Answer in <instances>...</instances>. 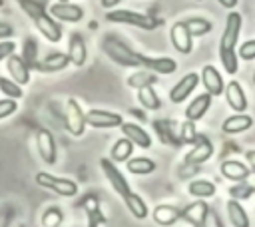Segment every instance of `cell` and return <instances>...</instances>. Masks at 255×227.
Masks as SVG:
<instances>
[{
    "label": "cell",
    "mask_w": 255,
    "mask_h": 227,
    "mask_svg": "<svg viewBox=\"0 0 255 227\" xmlns=\"http://www.w3.org/2000/svg\"><path fill=\"white\" fill-rule=\"evenodd\" d=\"M48 14L58 22H80L84 18V10L72 2H54L48 8Z\"/></svg>",
    "instance_id": "obj_9"
},
{
    "label": "cell",
    "mask_w": 255,
    "mask_h": 227,
    "mask_svg": "<svg viewBox=\"0 0 255 227\" xmlns=\"http://www.w3.org/2000/svg\"><path fill=\"white\" fill-rule=\"evenodd\" d=\"M155 80H157V74H153L149 70H137L128 78V86L133 90H139L143 86H153Z\"/></svg>",
    "instance_id": "obj_32"
},
{
    "label": "cell",
    "mask_w": 255,
    "mask_h": 227,
    "mask_svg": "<svg viewBox=\"0 0 255 227\" xmlns=\"http://www.w3.org/2000/svg\"><path fill=\"white\" fill-rule=\"evenodd\" d=\"M251 125H253V117L247 115L245 112H241V114H233V115H229L227 119H223L221 131L227 133V135H235V133L247 131Z\"/></svg>",
    "instance_id": "obj_21"
},
{
    "label": "cell",
    "mask_w": 255,
    "mask_h": 227,
    "mask_svg": "<svg viewBox=\"0 0 255 227\" xmlns=\"http://www.w3.org/2000/svg\"><path fill=\"white\" fill-rule=\"evenodd\" d=\"M56 2H70V0H56Z\"/></svg>",
    "instance_id": "obj_48"
},
{
    "label": "cell",
    "mask_w": 255,
    "mask_h": 227,
    "mask_svg": "<svg viewBox=\"0 0 255 227\" xmlns=\"http://www.w3.org/2000/svg\"><path fill=\"white\" fill-rule=\"evenodd\" d=\"M40 221H42V227H60V223L64 221L62 209L60 207H48Z\"/></svg>",
    "instance_id": "obj_38"
},
{
    "label": "cell",
    "mask_w": 255,
    "mask_h": 227,
    "mask_svg": "<svg viewBox=\"0 0 255 227\" xmlns=\"http://www.w3.org/2000/svg\"><path fill=\"white\" fill-rule=\"evenodd\" d=\"M245 161H247L249 169H251V171H255V149H249V151H245Z\"/></svg>",
    "instance_id": "obj_44"
},
{
    "label": "cell",
    "mask_w": 255,
    "mask_h": 227,
    "mask_svg": "<svg viewBox=\"0 0 255 227\" xmlns=\"http://www.w3.org/2000/svg\"><path fill=\"white\" fill-rule=\"evenodd\" d=\"M68 58L74 66L82 68L88 60V48H86V42L82 38V34L74 32L70 34V40H68Z\"/></svg>",
    "instance_id": "obj_19"
},
{
    "label": "cell",
    "mask_w": 255,
    "mask_h": 227,
    "mask_svg": "<svg viewBox=\"0 0 255 227\" xmlns=\"http://www.w3.org/2000/svg\"><path fill=\"white\" fill-rule=\"evenodd\" d=\"M199 78H201V84H203V88H205V92H207L209 96L217 98V96L223 94L225 82H223V78H221V74L217 72L215 66L205 64V66L201 68V76H199Z\"/></svg>",
    "instance_id": "obj_16"
},
{
    "label": "cell",
    "mask_w": 255,
    "mask_h": 227,
    "mask_svg": "<svg viewBox=\"0 0 255 227\" xmlns=\"http://www.w3.org/2000/svg\"><path fill=\"white\" fill-rule=\"evenodd\" d=\"M217 2H219V4L223 6V8H229V10L237 6V0H217Z\"/></svg>",
    "instance_id": "obj_47"
},
{
    "label": "cell",
    "mask_w": 255,
    "mask_h": 227,
    "mask_svg": "<svg viewBox=\"0 0 255 227\" xmlns=\"http://www.w3.org/2000/svg\"><path fill=\"white\" fill-rule=\"evenodd\" d=\"M211 100H213V96H209L207 92H205V94L195 96V98L185 106V119H191V121L201 119V117L205 115V112L209 110Z\"/></svg>",
    "instance_id": "obj_23"
},
{
    "label": "cell",
    "mask_w": 255,
    "mask_h": 227,
    "mask_svg": "<svg viewBox=\"0 0 255 227\" xmlns=\"http://www.w3.org/2000/svg\"><path fill=\"white\" fill-rule=\"evenodd\" d=\"M217 191L215 183L209 181V179H193L189 185H187V193L191 197H197V199H207V197H213Z\"/></svg>",
    "instance_id": "obj_27"
},
{
    "label": "cell",
    "mask_w": 255,
    "mask_h": 227,
    "mask_svg": "<svg viewBox=\"0 0 255 227\" xmlns=\"http://www.w3.org/2000/svg\"><path fill=\"white\" fill-rule=\"evenodd\" d=\"M6 70H8L10 80H14L16 84L26 86V84L30 82V66L22 60V56L10 54V56L6 58Z\"/></svg>",
    "instance_id": "obj_17"
},
{
    "label": "cell",
    "mask_w": 255,
    "mask_h": 227,
    "mask_svg": "<svg viewBox=\"0 0 255 227\" xmlns=\"http://www.w3.org/2000/svg\"><path fill=\"white\" fill-rule=\"evenodd\" d=\"M255 193V185H251V183H247V179L245 181H237L231 189H229V197L231 199H247V197H251Z\"/></svg>",
    "instance_id": "obj_36"
},
{
    "label": "cell",
    "mask_w": 255,
    "mask_h": 227,
    "mask_svg": "<svg viewBox=\"0 0 255 227\" xmlns=\"http://www.w3.org/2000/svg\"><path fill=\"white\" fill-rule=\"evenodd\" d=\"M68 64H70L68 54H64V52H50L44 60H38L34 68L40 70L42 74H54V72L64 70Z\"/></svg>",
    "instance_id": "obj_20"
},
{
    "label": "cell",
    "mask_w": 255,
    "mask_h": 227,
    "mask_svg": "<svg viewBox=\"0 0 255 227\" xmlns=\"http://www.w3.org/2000/svg\"><path fill=\"white\" fill-rule=\"evenodd\" d=\"M102 50L118 66H124V68H141V54L133 52L131 48H128L124 42H120L116 38H104L102 40Z\"/></svg>",
    "instance_id": "obj_2"
},
{
    "label": "cell",
    "mask_w": 255,
    "mask_h": 227,
    "mask_svg": "<svg viewBox=\"0 0 255 227\" xmlns=\"http://www.w3.org/2000/svg\"><path fill=\"white\" fill-rule=\"evenodd\" d=\"M100 167H102V171H104L108 183L114 187V191H116L120 197H126V195L131 191L128 179L124 177V173L120 171V167H116V163H114L110 157H102V159H100Z\"/></svg>",
    "instance_id": "obj_6"
},
{
    "label": "cell",
    "mask_w": 255,
    "mask_h": 227,
    "mask_svg": "<svg viewBox=\"0 0 255 227\" xmlns=\"http://www.w3.org/2000/svg\"><path fill=\"white\" fill-rule=\"evenodd\" d=\"M223 94H225V100H227V106L235 112V114H241L247 110V96H245V90L243 86L237 82V80H231L229 84H225L223 88Z\"/></svg>",
    "instance_id": "obj_14"
},
{
    "label": "cell",
    "mask_w": 255,
    "mask_h": 227,
    "mask_svg": "<svg viewBox=\"0 0 255 227\" xmlns=\"http://www.w3.org/2000/svg\"><path fill=\"white\" fill-rule=\"evenodd\" d=\"M22 60L30 66V68H34L36 66V56H38V44H36V40L34 38H26L24 40V44H22Z\"/></svg>",
    "instance_id": "obj_35"
},
{
    "label": "cell",
    "mask_w": 255,
    "mask_h": 227,
    "mask_svg": "<svg viewBox=\"0 0 255 227\" xmlns=\"http://www.w3.org/2000/svg\"><path fill=\"white\" fill-rule=\"evenodd\" d=\"M86 115V125L98 127V129H112V127H120L124 123V117L116 112H108V110H88Z\"/></svg>",
    "instance_id": "obj_7"
},
{
    "label": "cell",
    "mask_w": 255,
    "mask_h": 227,
    "mask_svg": "<svg viewBox=\"0 0 255 227\" xmlns=\"http://www.w3.org/2000/svg\"><path fill=\"white\" fill-rule=\"evenodd\" d=\"M126 167L133 175H149L155 171V161H151L149 157H129Z\"/></svg>",
    "instance_id": "obj_31"
},
{
    "label": "cell",
    "mask_w": 255,
    "mask_h": 227,
    "mask_svg": "<svg viewBox=\"0 0 255 227\" xmlns=\"http://www.w3.org/2000/svg\"><path fill=\"white\" fill-rule=\"evenodd\" d=\"M36 147H38L40 157H42L48 165L56 163L58 151H56V141H54V135H52L50 129H46V127H40V129H38V133H36Z\"/></svg>",
    "instance_id": "obj_12"
},
{
    "label": "cell",
    "mask_w": 255,
    "mask_h": 227,
    "mask_svg": "<svg viewBox=\"0 0 255 227\" xmlns=\"http://www.w3.org/2000/svg\"><path fill=\"white\" fill-rule=\"evenodd\" d=\"M241 60H245V62H251V60H255V40H247V42H243L241 46H239V54H237Z\"/></svg>",
    "instance_id": "obj_40"
},
{
    "label": "cell",
    "mask_w": 255,
    "mask_h": 227,
    "mask_svg": "<svg viewBox=\"0 0 255 227\" xmlns=\"http://www.w3.org/2000/svg\"><path fill=\"white\" fill-rule=\"evenodd\" d=\"M137 102L141 104V108H145L149 112H157L161 108V100L151 86H143L137 90Z\"/></svg>",
    "instance_id": "obj_29"
},
{
    "label": "cell",
    "mask_w": 255,
    "mask_h": 227,
    "mask_svg": "<svg viewBox=\"0 0 255 227\" xmlns=\"http://www.w3.org/2000/svg\"><path fill=\"white\" fill-rule=\"evenodd\" d=\"M251 173H253V175H255V171H251Z\"/></svg>",
    "instance_id": "obj_50"
},
{
    "label": "cell",
    "mask_w": 255,
    "mask_h": 227,
    "mask_svg": "<svg viewBox=\"0 0 255 227\" xmlns=\"http://www.w3.org/2000/svg\"><path fill=\"white\" fill-rule=\"evenodd\" d=\"M64 125H66V129H68L74 137H80V135H84V131H86V115H84L80 104H78L74 98H70V100L66 102Z\"/></svg>",
    "instance_id": "obj_5"
},
{
    "label": "cell",
    "mask_w": 255,
    "mask_h": 227,
    "mask_svg": "<svg viewBox=\"0 0 255 227\" xmlns=\"http://www.w3.org/2000/svg\"><path fill=\"white\" fill-rule=\"evenodd\" d=\"M108 22H116V24H126V26H135L139 30H153L157 28V20L147 16V14H139V12H131V10H110L106 14Z\"/></svg>",
    "instance_id": "obj_3"
},
{
    "label": "cell",
    "mask_w": 255,
    "mask_h": 227,
    "mask_svg": "<svg viewBox=\"0 0 255 227\" xmlns=\"http://www.w3.org/2000/svg\"><path fill=\"white\" fill-rule=\"evenodd\" d=\"M16 110H18L16 100H12V98H4V100H0V119L12 115Z\"/></svg>",
    "instance_id": "obj_41"
},
{
    "label": "cell",
    "mask_w": 255,
    "mask_h": 227,
    "mask_svg": "<svg viewBox=\"0 0 255 227\" xmlns=\"http://www.w3.org/2000/svg\"><path fill=\"white\" fill-rule=\"evenodd\" d=\"M12 34H14V28L10 24H6V22H0V40L10 38Z\"/></svg>",
    "instance_id": "obj_43"
},
{
    "label": "cell",
    "mask_w": 255,
    "mask_h": 227,
    "mask_svg": "<svg viewBox=\"0 0 255 227\" xmlns=\"http://www.w3.org/2000/svg\"><path fill=\"white\" fill-rule=\"evenodd\" d=\"M227 217H229V223L233 227H251L249 215H247L245 207L237 199H229L227 201Z\"/></svg>",
    "instance_id": "obj_26"
},
{
    "label": "cell",
    "mask_w": 255,
    "mask_h": 227,
    "mask_svg": "<svg viewBox=\"0 0 255 227\" xmlns=\"http://www.w3.org/2000/svg\"><path fill=\"white\" fill-rule=\"evenodd\" d=\"M193 147L187 151V155H185V163L187 165H201V163H205L207 159H211V155H213V143H211V139L209 137H205V135H197V139L191 143Z\"/></svg>",
    "instance_id": "obj_8"
},
{
    "label": "cell",
    "mask_w": 255,
    "mask_h": 227,
    "mask_svg": "<svg viewBox=\"0 0 255 227\" xmlns=\"http://www.w3.org/2000/svg\"><path fill=\"white\" fill-rule=\"evenodd\" d=\"M197 84H199V74H195V72L185 74V76L169 90V102H171V104H183V102L189 98V94L197 88Z\"/></svg>",
    "instance_id": "obj_10"
},
{
    "label": "cell",
    "mask_w": 255,
    "mask_h": 227,
    "mask_svg": "<svg viewBox=\"0 0 255 227\" xmlns=\"http://www.w3.org/2000/svg\"><path fill=\"white\" fill-rule=\"evenodd\" d=\"M34 26L36 30L48 40V42H60L62 40V26L58 24V20H54L48 12H42L40 16L34 18Z\"/></svg>",
    "instance_id": "obj_15"
},
{
    "label": "cell",
    "mask_w": 255,
    "mask_h": 227,
    "mask_svg": "<svg viewBox=\"0 0 255 227\" xmlns=\"http://www.w3.org/2000/svg\"><path fill=\"white\" fill-rule=\"evenodd\" d=\"M36 183L44 189H50L54 191L56 195H62V197H74L78 195V183L72 181V179H66V177H58V175H52L48 171H40L36 173Z\"/></svg>",
    "instance_id": "obj_4"
},
{
    "label": "cell",
    "mask_w": 255,
    "mask_h": 227,
    "mask_svg": "<svg viewBox=\"0 0 255 227\" xmlns=\"http://www.w3.org/2000/svg\"><path fill=\"white\" fill-rule=\"evenodd\" d=\"M241 24H243L241 14L235 12V10H229V14L225 18V28H223V34H221V40H219V60H221L223 70L229 76L237 74V68H239L235 46H237V38H239V32H241Z\"/></svg>",
    "instance_id": "obj_1"
},
{
    "label": "cell",
    "mask_w": 255,
    "mask_h": 227,
    "mask_svg": "<svg viewBox=\"0 0 255 227\" xmlns=\"http://www.w3.org/2000/svg\"><path fill=\"white\" fill-rule=\"evenodd\" d=\"M151 217H153V221L157 223V225H161V227H169V225H173V223H177L179 219H181V215H179V209L177 207H173V205H157L153 211H151Z\"/></svg>",
    "instance_id": "obj_25"
},
{
    "label": "cell",
    "mask_w": 255,
    "mask_h": 227,
    "mask_svg": "<svg viewBox=\"0 0 255 227\" xmlns=\"http://www.w3.org/2000/svg\"><path fill=\"white\" fill-rule=\"evenodd\" d=\"M124 199V203H126V207H128V211L135 217V219H145L147 215H149V209H147V205H145V201L137 195V193H133V191H129L126 197H122Z\"/></svg>",
    "instance_id": "obj_28"
},
{
    "label": "cell",
    "mask_w": 255,
    "mask_h": 227,
    "mask_svg": "<svg viewBox=\"0 0 255 227\" xmlns=\"http://www.w3.org/2000/svg\"><path fill=\"white\" fill-rule=\"evenodd\" d=\"M141 66H145L153 74H173L177 70V62L173 58H147L141 56Z\"/></svg>",
    "instance_id": "obj_24"
},
{
    "label": "cell",
    "mask_w": 255,
    "mask_h": 227,
    "mask_svg": "<svg viewBox=\"0 0 255 227\" xmlns=\"http://www.w3.org/2000/svg\"><path fill=\"white\" fill-rule=\"evenodd\" d=\"M197 135H199V131H197V127H195V121L185 119V121L181 123V129H179V141L191 145V143L197 139Z\"/></svg>",
    "instance_id": "obj_37"
},
{
    "label": "cell",
    "mask_w": 255,
    "mask_h": 227,
    "mask_svg": "<svg viewBox=\"0 0 255 227\" xmlns=\"http://www.w3.org/2000/svg\"><path fill=\"white\" fill-rule=\"evenodd\" d=\"M120 2H122V0H100L102 8H116Z\"/></svg>",
    "instance_id": "obj_45"
},
{
    "label": "cell",
    "mask_w": 255,
    "mask_h": 227,
    "mask_svg": "<svg viewBox=\"0 0 255 227\" xmlns=\"http://www.w3.org/2000/svg\"><path fill=\"white\" fill-rule=\"evenodd\" d=\"M219 171H221V175H223L225 179H229V181H245V179H249V175H251V169H249L245 163L237 161V159H225V161H221Z\"/></svg>",
    "instance_id": "obj_22"
},
{
    "label": "cell",
    "mask_w": 255,
    "mask_h": 227,
    "mask_svg": "<svg viewBox=\"0 0 255 227\" xmlns=\"http://www.w3.org/2000/svg\"><path fill=\"white\" fill-rule=\"evenodd\" d=\"M120 127H122L124 137H128L135 147H141V149L151 147V135H149L141 125L131 123V121H124Z\"/></svg>",
    "instance_id": "obj_18"
},
{
    "label": "cell",
    "mask_w": 255,
    "mask_h": 227,
    "mask_svg": "<svg viewBox=\"0 0 255 227\" xmlns=\"http://www.w3.org/2000/svg\"><path fill=\"white\" fill-rule=\"evenodd\" d=\"M14 50H16V44L12 40H2L0 42V62L6 60L10 54H14Z\"/></svg>",
    "instance_id": "obj_42"
},
{
    "label": "cell",
    "mask_w": 255,
    "mask_h": 227,
    "mask_svg": "<svg viewBox=\"0 0 255 227\" xmlns=\"http://www.w3.org/2000/svg\"><path fill=\"white\" fill-rule=\"evenodd\" d=\"M10 221H12V215H4V213H0V227H8Z\"/></svg>",
    "instance_id": "obj_46"
},
{
    "label": "cell",
    "mask_w": 255,
    "mask_h": 227,
    "mask_svg": "<svg viewBox=\"0 0 255 227\" xmlns=\"http://www.w3.org/2000/svg\"><path fill=\"white\" fill-rule=\"evenodd\" d=\"M16 2L20 4V8H22V10L32 18V20H34L36 16H40L42 12H46V10H44V6H42V4H38V2H34V0H16Z\"/></svg>",
    "instance_id": "obj_39"
},
{
    "label": "cell",
    "mask_w": 255,
    "mask_h": 227,
    "mask_svg": "<svg viewBox=\"0 0 255 227\" xmlns=\"http://www.w3.org/2000/svg\"><path fill=\"white\" fill-rule=\"evenodd\" d=\"M253 82H255V74H253Z\"/></svg>",
    "instance_id": "obj_49"
},
{
    "label": "cell",
    "mask_w": 255,
    "mask_h": 227,
    "mask_svg": "<svg viewBox=\"0 0 255 227\" xmlns=\"http://www.w3.org/2000/svg\"><path fill=\"white\" fill-rule=\"evenodd\" d=\"M183 24H185V28L189 30L191 36H205L213 30V24L207 18H189Z\"/></svg>",
    "instance_id": "obj_33"
},
{
    "label": "cell",
    "mask_w": 255,
    "mask_h": 227,
    "mask_svg": "<svg viewBox=\"0 0 255 227\" xmlns=\"http://www.w3.org/2000/svg\"><path fill=\"white\" fill-rule=\"evenodd\" d=\"M131 151H133V143L128 139V137H122L114 143L112 151H110V159L114 163H122V161H128L131 157Z\"/></svg>",
    "instance_id": "obj_30"
},
{
    "label": "cell",
    "mask_w": 255,
    "mask_h": 227,
    "mask_svg": "<svg viewBox=\"0 0 255 227\" xmlns=\"http://www.w3.org/2000/svg\"><path fill=\"white\" fill-rule=\"evenodd\" d=\"M0 92H2L6 98H12V100H18V98L24 96L22 86L16 84V82L10 80V78H4V76H0Z\"/></svg>",
    "instance_id": "obj_34"
},
{
    "label": "cell",
    "mask_w": 255,
    "mask_h": 227,
    "mask_svg": "<svg viewBox=\"0 0 255 227\" xmlns=\"http://www.w3.org/2000/svg\"><path fill=\"white\" fill-rule=\"evenodd\" d=\"M169 40H171V46L175 48V52L179 54H191L193 50V36L189 34V30L185 28L183 22H175L171 28H169Z\"/></svg>",
    "instance_id": "obj_11"
},
{
    "label": "cell",
    "mask_w": 255,
    "mask_h": 227,
    "mask_svg": "<svg viewBox=\"0 0 255 227\" xmlns=\"http://www.w3.org/2000/svg\"><path fill=\"white\" fill-rule=\"evenodd\" d=\"M179 215L183 221L191 223L193 227H203L207 221V215H209V205L203 199H197V201L185 205L183 209H179Z\"/></svg>",
    "instance_id": "obj_13"
}]
</instances>
